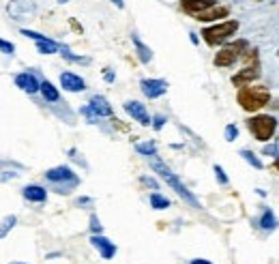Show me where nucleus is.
Wrapping results in <instances>:
<instances>
[{"label":"nucleus","mask_w":279,"mask_h":264,"mask_svg":"<svg viewBox=\"0 0 279 264\" xmlns=\"http://www.w3.org/2000/svg\"><path fill=\"white\" fill-rule=\"evenodd\" d=\"M150 165H153V170H155L159 176H161V179H163V181H165L167 185H170L174 191H176V194H178L182 200H185V202H189L191 206H196V209H200V202H198V198H196L194 194H191V191H189L185 185H182V183L178 181V176L174 174V172H172L165 163H161L159 159H155V157H153V161H150Z\"/></svg>","instance_id":"f257e3e1"},{"label":"nucleus","mask_w":279,"mask_h":264,"mask_svg":"<svg viewBox=\"0 0 279 264\" xmlns=\"http://www.w3.org/2000/svg\"><path fill=\"white\" fill-rule=\"evenodd\" d=\"M270 99V93L266 88H258V86H245L241 93H238V103L241 108L247 112H258L260 108H264Z\"/></svg>","instance_id":"f03ea898"},{"label":"nucleus","mask_w":279,"mask_h":264,"mask_svg":"<svg viewBox=\"0 0 279 264\" xmlns=\"http://www.w3.org/2000/svg\"><path fill=\"white\" fill-rule=\"evenodd\" d=\"M238 30V22L236 20H228V22H221V24H215L211 28H204V41L209 45H217V43H223L226 39H230L234 33Z\"/></svg>","instance_id":"7ed1b4c3"},{"label":"nucleus","mask_w":279,"mask_h":264,"mask_svg":"<svg viewBox=\"0 0 279 264\" xmlns=\"http://www.w3.org/2000/svg\"><path fill=\"white\" fill-rule=\"evenodd\" d=\"M247 127H249V131H251L253 135H256V140H260V142H268V140L275 135L277 121H275V116L260 114V116H253L251 121L247 123Z\"/></svg>","instance_id":"20e7f679"},{"label":"nucleus","mask_w":279,"mask_h":264,"mask_svg":"<svg viewBox=\"0 0 279 264\" xmlns=\"http://www.w3.org/2000/svg\"><path fill=\"white\" fill-rule=\"evenodd\" d=\"M140 86H142V93H144L148 99L161 97V95H165V91H167L165 79H142Z\"/></svg>","instance_id":"39448f33"},{"label":"nucleus","mask_w":279,"mask_h":264,"mask_svg":"<svg viewBox=\"0 0 279 264\" xmlns=\"http://www.w3.org/2000/svg\"><path fill=\"white\" fill-rule=\"evenodd\" d=\"M125 112L129 114L133 121H138L140 125H150V116H148V112L144 108V103H140V101H127L125 103Z\"/></svg>","instance_id":"423d86ee"},{"label":"nucleus","mask_w":279,"mask_h":264,"mask_svg":"<svg viewBox=\"0 0 279 264\" xmlns=\"http://www.w3.org/2000/svg\"><path fill=\"white\" fill-rule=\"evenodd\" d=\"M45 179L50 181V183H65V181H69V183H75L77 185V176L71 172V167H67V165H60V167H52L50 172H45Z\"/></svg>","instance_id":"0eeeda50"},{"label":"nucleus","mask_w":279,"mask_h":264,"mask_svg":"<svg viewBox=\"0 0 279 264\" xmlns=\"http://www.w3.org/2000/svg\"><path fill=\"white\" fill-rule=\"evenodd\" d=\"M245 41L241 43H236V45H230V47H223L221 52H217V56H215V65L217 67H230V65H234V60H236V50L238 47H243Z\"/></svg>","instance_id":"6e6552de"},{"label":"nucleus","mask_w":279,"mask_h":264,"mask_svg":"<svg viewBox=\"0 0 279 264\" xmlns=\"http://www.w3.org/2000/svg\"><path fill=\"white\" fill-rule=\"evenodd\" d=\"M60 84L65 91L69 93H82L84 88H86V82L79 75L75 73H69V71H65V73H60Z\"/></svg>","instance_id":"1a4fd4ad"},{"label":"nucleus","mask_w":279,"mask_h":264,"mask_svg":"<svg viewBox=\"0 0 279 264\" xmlns=\"http://www.w3.org/2000/svg\"><path fill=\"white\" fill-rule=\"evenodd\" d=\"M90 243L101 251V258H106V260L114 258V253H116V245L112 243V241H108L106 236H101V234H92V236H90Z\"/></svg>","instance_id":"9d476101"},{"label":"nucleus","mask_w":279,"mask_h":264,"mask_svg":"<svg viewBox=\"0 0 279 264\" xmlns=\"http://www.w3.org/2000/svg\"><path fill=\"white\" fill-rule=\"evenodd\" d=\"M258 77H260V69L258 67H247V69L241 71V73H236L232 77V82H234V86H249L253 79H258Z\"/></svg>","instance_id":"9b49d317"},{"label":"nucleus","mask_w":279,"mask_h":264,"mask_svg":"<svg viewBox=\"0 0 279 264\" xmlns=\"http://www.w3.org/2000/svg\"><path fill=\"white\" fill-rule=\"evenodd\" d=\"M228 7H209V9H204L200 13H196V20L200 22H213L217 18H228Z\"/></svg>","instance_id":"f8f14e48"},{"label":"nucleus","mask_w":279,"mask_h":264,"mask_svg":"<svg viewBox=\"0 0 279 264\" xmlns=\"http://www.w3.org/2000/svg\"><path fill=\"white\" fill-rule=\"evenodd\" d=\"M24 172V167L20 163H13V161H0V181H11V179H18V176Z\"/></svg>","instance_id":"ddd939ff"},{"label":"nucleus","mask_w":279,"mask_h":264,"mask_svg":"<svg viewBox=\"0 0 279 264\" xmlns=\"http://www.w3.org/2000/svg\"><path fill=\"white\" fill-rule=\"evenodd\" d=\"M15 86H20L22 91H26L28 95L39 91V82H37V77L33 73H20L18 77H15Z\"/></svg>","instance_id":"4468645a"},{"label":"nucleus","mask_w":279,"mask_h":264,"mask_svg":"<svg viewBox=\"0 0 279 264\" xmlns=\"http://www.w3.org/2000/svg\"><path fill=\"white\" fill-rule=\"evenodd\" d=\"M92 114L95 116H112V106L106 101V97H101V95H95V97L90 99V106Z\"/></svg>","instance_id":"2eb2a0df"},{"label":"nucleus","mask_w":279,"mask_h":264,"mask_svg":"<svg viewBox=\"0 0 279 264\" xmlns=\"http://www.w3.org/2000/svg\"><path fill=\"white\" fill-rule=\"evenodd\" d=\"M180 5H182V9H185L187 13H200L204 9H209V7H213L215 3L213 0H180Z\"/></svg>","instance_id":"dca6fc26"},{"label":"nucleus","mask_w":279,"mask_h":264,"mask_svg":"<svg viewBox=\"0 0 279 264\" xmlns=\"http://www.w3.org/2000/svg\"><path fill=\"white\" fill-rule=\"evenodd\" d=\"M24 198L30 200V202H45L47 200V191L43 187H39V185H28V187H24Z\"/></svg>","instance_id":"f3484780"},{"label":"nucleus","mask_w":279,"mask_h":264,"mask_svg":"<svg viewBox=\"0 0 279 264\" xmlns=\"http://www.w3.org/2000/svg\"><path fill=\"white\" fill-rule=\"evenodd\" d=\"M39 91L43 93V97H45V101H52V103H56V101L60 99V95H58V91H56V86H54L52 82H47V79H45V82H41V84H39Z\"/></svg>","instance_id":"a211bd4d"},{"label":"nucleus","mask_w":279,"mask_h":264,"mask_svg":"<svg viewBox=\"0 0 279 264\" xmlns=\"http://www.w3.org/2000/svg\"><path fill=\"white\" fill-rule=\"evenodd\" d=\"M37 50L41 54H56V52H58V43H54L52 39L43 37V39H39V41H37Z\"/></svg>","instance_id":"6ab92c4d"},{"label":"nucleus","mask_w":279,"mask_h":264,"mask_svg":"<svg viewBox=\"0 0 279 264\" xmlns=\"http://www.w3.org/2000/svg\"><path fill=\"white\" fill-rule=\"evenodd\" d=\"M133 45L138 47V56H140L142 62H150V60H153V52H150V47H146L138 37H133Z\"/></svg>","instance_id":"aec40b11"},{"label":"nucleus","mask_w":279,"mask_h":264,"mask_svg":"<svg viewBox=\"0 0 279 264\" xmlns=\"http://www.w3.org/2000/svg\"><path fill=\"white\" fill-rule=\"evenodd\" d=\"M135 150H138L140 155H144V157H155L157 155V148H155L153 142H142V144L135 146Z\"/></svg>","instance_id":"412c9836"},{"label":"nucleus","mask_w":279,"mask_h":264,"mask_svg":"<svg viewBox=\"0 0 279 264\" xmlns=\"http://www.w3.org/2000/svg\"><path fill=\"white\" fill-rule=\"evenodd\" d=\"M150 206L157 209V211H161V209H167V206H170V200L159 196V194H153V196H150Z\"/></svg>","instance_id":"4be33fe9"},{"label":"nucleus","mask_w":279,"mask_h":264,"mask_svg":"<svg viewBox=\"0 0 279 264\" xmlns=\"http://www.w3.org/2000/svg\"><path fill=\"white\" fill-rule=\"evenodd\" d=\"M15 221H18V219H15L13 215H11V217H5L3 221H0V238H5L7 234H9V230L15 226Z\"/></svg>","instance_id":"5701e85b"},{"label":"nucleus","mask_w":279,"mask_h":264,"mask_svg":"<svg viewBox=\"0 0 279 264\" xmlns=\"http://www.w3.org/2000/svg\"><path fill=\"white\" fill-rule=\"evenodd\" d=\"M260 228H264V230H273L275 228V215L270 213V211H264V215H262Z\"/></svg>","instance_id":"b1692460"},{"label":"nucleus","mask_w":279,"mask_h":264,"mask_svg":"<svg viewBox=\"0 0 279 264\" xmlns=\"http://www.w3.org/2000/svg\"><path fill=\"white\" fill-rule=\"evenodd\" d=\"M241 155H243L245 161H249L253 167H258V170H262V161H260V159H258L256 155H253V153H249V150H241Z\"/></svg>","instance_id":"393cba45"},{"label":"nucleus","mask_w":279,"mask_h":264,"mask_svg":"<svg viewBox=\"0 0 279 264\" xmlns=\"http://www.w3.org/2000/svg\"><path fill=\"white\" fill-rule=\"evenodd\" d=\"M62 56H65V58H69V60H73V62H88L86 58H82V56H75V54H71L67 47H62Z\"/></svg>","instance_id":"a878e982"},{"label":"nucleus","mask_w":279,"mask_h":264,"mask_svg":"<svg viewBox=\"0 0 279 264\" xmlns=\"http://www.w3.org/2000/svg\"><path fill=\"white\" fill-rule=\"evenodd\" d=\"M236 135H238V129H236V127H234V125H228V127H226V140L232 142V140H236Z\"/></svg>","instance_id":"bb28decb"},{"label":"nucleus","mask_w":279,"mask_h":264,"mask_svg":"<svg viewBox=\"0 0 279 264\" xmlns=\"http://www.w3.org/2000/svg\"><path fill=\"white\" fill-rule=\"evenodd\" d=\"M215 176L219 179L221 185H228V176L223 174V167H221V165H215Z\"/></svg>","instance_id":"cd10ccee"},{"label":"nucleus","mask_w":279,"mask_h":264,"mask_svg":"<svg viewBox=\"0 0 279 264\" xmlns=\"http://www.w3.org/2000/svg\"><path fill=\"white\" fill-rule=\"evenodd\" d=\"M15 50V45L9 43V41H5V39H0V52H5V54H13Z\"/></svg>","instance_id":"c85d7f7f"},{"label":"nucleus","mask_w":279,"mask_h":264,"mask_svg":"<svg viewBox=\"0 0 279 264\" xmlns=\"http://www.w3.org/2000/svg\"><path fill=\"white\" fill-rule=\"evenodd\" d=\"M90 228H92V232H101V223H99V219L97 217H90Z\"/></svg>","instance_id":"c756f323"},{"label":"nucleus","mask_w":279,"mask_h":264,"mask_svg":"<svg viewBox=\"0 0 279 264\" xmlns=\"http://www.w3.org/2000/svg\"><path fill=\"white\" fill-rule=\"evenodd\" d=\"M264 155L275 157V155H277V144H270V146H266V148H264Z\"/></svg>","instance_id":"7c9ffc66"},{"label":"nucleus","mask_w":279,"mask_h":264,"mask_svg":"<svg viewBox=\"0 0 279 264\" xmlns=\"http://www.w3.org/2000/svg\"><path fill=\"white\" fill-rule=\"evenodd\" d=\"M163 123H165V118L163 116H155V129H161V127H163Z\"/></svg>","instance_id":"2f4dec72"},{"label":"nucleus","mask_w":279,"mask_h":264,"mask_svg":"<svg viewBox=\"0 0 279 264\" xmlns=\"http://www.w3.org/2000/svg\"><path fill=\"white\" fill-rule=\"evenodd\" d=\"M191 264H213V262H209V260H202V258H200V260L196 258V260H191Z\"/></svg>","instance_id":"473e14b6"},{"label":"nucleus","mask_w":279,"mask_h":264,"mask_svg":"<svg viewBox=\"0 0 279 264\" xmlns=\"http://www.w3.org/2000/svg\"><path fill=\"white\" fill-rule=\"evenodd\" d=\"M114 3H116L118 7H123V0H114Z\"/></svg>","instance_id":"72a5a7b5"},{"label":"nucleus","mask_w":279,"mask_h":264,"mask_svg":"<svg viewBox=\"0 0 279 264\" xmlns=\"http://www.w3.org/2000/svg\"><path fill=\"white\" fill-rule=\"evenodd\" d=\"M18 264H24V262H18Z\"/></svg>","instance_id":"f704fd0d"}]
</instances>
